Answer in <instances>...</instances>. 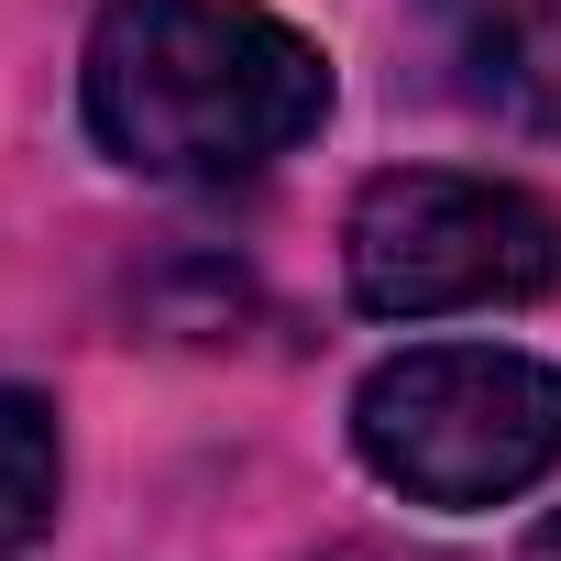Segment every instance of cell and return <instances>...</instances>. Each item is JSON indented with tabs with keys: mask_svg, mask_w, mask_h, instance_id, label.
I'll return each instance as SVG.
<instances>
[{
	"mask_svg": "<svg viewBox=\"0 0 561 561\" xmlns=\"http://www.w3.org/2000/svg\"><path fill=\"white\" fill-rule=\"evenodd\" d=\"M78 111L111 165L220 187L331 122V56L253 0H100Z\"/></svg>",
	"mask_w": 561,
	"mask_h": 561,
	"instance_id": "cell-1",
	"label": "cell"
},
{
	"mask_svg": "<svg viewBox=\"0 0 561 561\" xmlns=\"http://www.w3.org/2000/svg\"><path fill=\"white\" fill-rule=\"evenodd\" d=\"M353 451L386 495L430 517L517 506L561 473V364L506 342H419L353 386Z\"/></svg>",
	"mask_w": 561,
	"mask_h": 561,
	"instance_id": "cell-2",
	"label": "cell"
},
{
	"mask_svg": "<svg viewBox=\"0 0 561 561\" xmlns=\"http://www.w3.org/2000/svg\"><path fill=\"white\" fill-rule=\"evenodd\" d=\"M342 287L375 320H451V309H528L561 287V209L506 176L397 165L342 220Z\"/></svg>",
	"mask_w": 561,
	"mask_h": 561,
	"instance_id": "cell-3",
	"label": "cell"
},
{
	"mask_svg": "<svg viewBox=\"0 0 561 561\" xmlns=\"http://www.w3.org/2000/svg\"><path fill=\"white\" fill-rule=\"evenodd\" d=\"M419 34L451 100L517 133H561V0H419Z\"/></svg>",
	"mask_w": 561,
	"mask_h": 561,
	"instance_id": "cell-4",
	"label": "cell"
},
{
	"mask_svg": "<svg viewBox=\"0 0 561 561\" xmlns=\"http://www.w3.org/2000/svg\"><path fill=\"white\" fill-rule=\"evenodd\" d=\"M67 495V440H56V397L34 386H0V561H23L56 528Z\"/></svg>",
	"mask_w": 561,
	"mask_h": 561,
	"instance_id": "cell-5",
	"label": "cell"
},
{
	"mask_svg": "<svg viewBox=\"0 0 561 561\" xmlns=\"http://www.w3.org/2000/svg\"><path fill=\"white\" fill-rule=\"evenodd\" d=\"M517 561H561V506H550V517L528 528V550H517Z\"/></svg>",
	"mask_w": 561,
	"mask_h": 561,
	"instance_id": "cell-6",
	"label": "cell"
}]
</instances>
